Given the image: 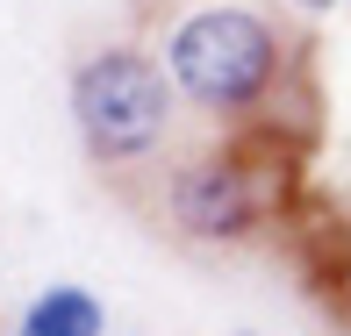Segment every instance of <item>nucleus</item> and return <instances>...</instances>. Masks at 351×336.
Here are the masks:
<instances>
[{"mask_svg":"<svg viewBox=\"0 0 351 336\" xmlns=\"http://www.w3.org/2000/svg\"><path fill=\"white\" fill-rule=\"evenodd\" d=\"M14 336H108V308H101L93 286L58 279V286H43V294L14 315Z\"/></svg>","mask_w":351,"mask_h":336,"instance_id":"20e7f679","label":"nucleus"},{"mask_svg":"<svg viewBox=\"0 0 351 336\" xmlns=\"http://www.w3.org/2000/svg\"><path fill=\"white\" fill-rule=\"evenodd\" d=\"M265 201H273V179L237 151L186 157L165 179V222L194 244H244L265 222Z\"/></svg>","mask_w":351,"mask_h":336,"instance_id":"7ed1b4c3","label":"nucleus"},{"mask_svg":"<svg viewBox=\"0 0 351 336\" xmlns=\"http://www.w3.org/2000/svg\"><path fill=\"white\" fill-rule=\"evenodd\" d=\"M65 101H72L79 151H86L93 165L122 172V165H143V157L165 151L180 86H172L165 57L136 51V43H108V51H93V57L72 65Z\"/></svg>","mask_w":351,"mask_h":336,"instance_id":"f03ea898","label":"nucleus"},{"mask_svg":"<svg viewBox=\"0 0 351 336\" xmlns=\"http://www.w3.org/2000/svg\"><path fill=\"white\" fill-rule=\"evenodd\" d=\"M294 8H315V14H344L351 0H294Z\"/></svg>","mask_w":351,"mask_h":336,"instance_id":"39448f33","label":"nucleus"},{"mask_svg":"<svg viewBox=\"0 0 351 336\" xmlns=\"http://www.w3.org/2000/svg\"><path fill=\"white\" fill-rule=\"evenodd\" d=\"M165 72L186 107L215 122H251L287 79V36L258 8H194L165 36Z\"/></svg>","mask_w":351,"mask_h":336,"instance_id":"f257e3e1","label":"nucleus"}]
</instances>
